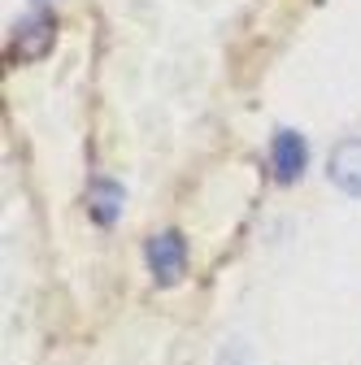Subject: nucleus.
Instances as JSON below:
<instances>
[{"instance_id":"f03ea898","label":"nucleus","mask_w":361,"mask_h":365,"mask_svg":"<svg viewBox=\"0 0 361 365\" xmlns=\"http://www.w3.org/2000/svg\"><path fill=\"white\" fill-rule=\"evenodd\" d=\"M53 18L49 14H31V18H22L18 26H14V39H9V57L14 61H35V57H44L53 48Z\"/></svg>"},{"instance_id":"20e7f679","label":"nucleus","mask_w":361,"mask_h":365,"mask_svg":"<svg viewBox=\"0 0 361 365\" xmlns=\"http://www.w3.org/2000/svg\"><path fill=\"white\" fill-rule=\"evenodd\" d=\"M327 178L344 196H361V140H344L331 148V161H327Z\"/></svg>"},{"instance_id":"f257e3e1","label":"nucleus","mask_w":361,"mask_h":365,"mask_svg":"<svg viewBox=\"0 0 361 365\" xmlns=\"http://www.w3.org/2000/svg\"><path fill=\"white\" fill-rule=\"evenodd\" d=\"M144 257H148L153 279L170 287V283H178V274H183V265H188V244H183V235H178V231H161V235L148 240Z\"/></svg>"},{"instance_id":"39448f33","label":"nucleus","mask_w":361,"mask_h":365,"mask_svg":"<svg viewBox=\"0 0 361 365\" xmlns=\"http://www.w3.org/2000/svg\"><path fill=\"white\" fill-rule=\"evenodd\" d=\"M87 209H92V217L101 226L118 222V213H122V187H118L113 178H96L92 192H87Z\"/></svg>"},{"instance_id":"7ed1b4c3","label":"nucleus","mask_w":361,"mask_h":365,"mask_svg":"<svg viewBox=\"0 0 361 365\" xmlns=\"http://www.w3.org/2000/svg\"><path fill=\"white\" fill-rule=\"evenodd\" d=\"M305 161H309V148H305V135L296 130H275V140H270V165H275V178L279 182H296L305 174Z\"/></svg>"},{"instance_id":"423d86ee","label":"nucleus","mask_w":361,"mask_h":365,"mask_svg":"<svg viewBox=\"0 0 361 365\" xmlns=\"http://www.w3.org/2000/svg\"><path fill=\"white\" fill-rule=\"evenodd\" d=\"M39 5H44V0H39Z\"/></svg>"}]
</instances>
